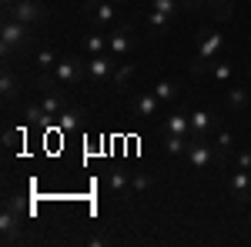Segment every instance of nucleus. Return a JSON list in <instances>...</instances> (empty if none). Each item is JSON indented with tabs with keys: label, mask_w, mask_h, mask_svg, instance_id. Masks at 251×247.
<instances>
[{
	"label": "nucleus",
	"mask_w": 251,
	"mask_h": 247,
	"mask_svg": "<svg viewBox=\"0 0 251 247\" xmlns=\"http://www.w3.org/2000/svg\"><path fill=\"white\" fill-rule=\"evenodd\" d=\"M87 77V60L80 57H60L57 67L50 70V77H44L40 84L47 87V90H54V87H71V84H77Z\"/></svg>",
	"instance_id": "f257e3e1"
},
{
	"label": "nucleus",
	"mask_w": 251,
	"mask_h": 247,
	"mask_svg": "<svg viewBox=\"0 0 251 247\" xmlns=\"http://www.w3.org/2000/svg\"><path fill=\"white\" fill-rule=\"evenodd\" d=\"M221 47H225V37L218 30H201V44H198V54L191 60V74L201 77L204 70H211V60L221 57Z\"/></svg>",
	"instance_id": "f03ea898"
},
{
	"label": "nucleus",
	"mask_w": 251,
	"mask_h": 247,
	"mask_svg": "<svg viewBox=\"0 0 251 247\" xmlns=\"http://www.w3.org/2000/svg\"><path fill=\"white\" fill-rule=\"evenodd\" d=\"M27 40H30V27L27 23H20L14 20L10 14L3 17V30H0V47H3V57H14L17 50L27 47Z\"/></svg>",
	"instance_id": "7ed1b4c3"
},
{
	"label": "nucleus",
	"mask_w": 251,
	"mask_h": 247,
	"mask_svg": "<svg viewBox=\"0 0 251 247\" xmlns=\"http://www.w3.org/2000/svg\"><path fill=\"white\" fill-rule=\"evenodd\" d=\"M20 201H7L0 210V234H3V244H14L20 241Z\"/></svg>",
	"instance_id": "20e7f679"
},
{
	"label": "nucleus",
	"mask_w": 251,
	"mask_h": 247,
	"mask_svg": "<svg viewBox=\"0 0 251 247\" xmlns=\"http://www.w3.org/2000/svg\"><path fill=\"white\" fill-rule=\"evenodd\" d=\"M184 157H188V164H191L194 171H204L211 160H218V147H214L208 137H201V140H191V144H188Z\"/></svg>",
	"instance_id": "39448f33"
},
{
	"label": "nucleus",
	"mask_w": 251,
	"mask_h": 247,
	"mask_svg": "<svg viewBox=\"0 0 251 247\" xmlns=\"http://www.w3.org/2000/svg\"><path fill=\"white\" fill-rule=\"evenodd\" d=\"M117 57L111 54H94V57H87V77L94 80V84H111V77L117 70Z\"/></svg>",
	"instance_id": "423d86ee"
},
{
	"label": "nucleus",
	"mask_w": 251,
	"mask_h": 247,
	"mask_svg": "<svg viewBox=\"0 0 251 247\" xmlns=\"http://www.w3.org/2000/svg\"><path fill=\"white\" fill-rule=\"evenodd\" d=\"M3 14H10L14 20H20V23H27V27H34V23H40L44 20V10H40L37 0H14Z\"/></svg>",
	"instance_id": "0eeeda50"
},
{
	"label": "nucleus",
	"mask_w": 251,
	"mask_h": 247,
	"mask_svg": "<svg viewBox=\"0 0 251 247\" xmlns=\"http://www.w3.org/2000/svg\"><path fill=\"white\" fill-rule=\"evenodd\" d=\"M131 44H134L131 27H114V30L107 34V54H111V57H124V54L131 50Z\"/></svg>",
	"instance_id": "6e6552de"
},
{
	"label": "nucleus",
	"mask_w": 251,
	"mask_h": 247,
	"mask_svg": "<svg viewBox=\"0 0 251 247\" xmlns=\"http://www.w3.org/2000/svg\"><path fill=\"white\" fill-rule=\"evenodd\" d=\"M228 190H231L234 201H251V171H241V167H234L231 180H228Z\"/></svg>",
	"instance_id": "1a4fd4ad"
},
{
	"label": "nucleus",
	"mask_w": 251,
	"mask_h": 247,
	"mask_svg": "<svg viewBox=\"0 0 251 247\" xmlns=\"http://www.w3.org/2000/svg\"><path fill=\"white\" fill-rule=\"evenodd\" d=\"M164 134H181V137H191V114L181 107V111H171L168 120H164Z\"/></svg>",
	"instance_id": "9d476101"
},
{
	"label": "nucleus",
	"mask_w": 251,
	"mask_h": 247,
	"mask_svg": "<svg viewBox=\"0 0 251 247\" xmlns=\"http://www.w3.org/2000/svg\"><path fill=\"white\" fill-rule=\"evenodd\" d=\"M161 111V97L151 90V94H137V100H134V117L137 120H151V117Z\"/></svg>",
	"instance_id": "9b49d317"
},
{
	"label": "nucleus",
	"mask_w": 251,
	"mask_h": 247,
	"mask_svg": "<svg viewBox=\"0 0 251 247\" xmlns=\"http://www.w3.org/2000/svg\"><path fill=\"white\" fill-rule=\"evenodd\" d=\"M214 127V117L208 111H191V140H201L208 137V131Z\"/></svg>",
	"instance_id": "f8f14e48"
},
{
	"label": "nucleus",
	"mask_w": 251,
	"mask_h": 247,
	"mask_svg": "<svg viewBox=\"0 0 251 247\" xmlns=\"http://www.w3.org/2000/svg\"><path fill=\"white\" fill-rule=\"evenodd\" d=\"M57 127H60L64 134L80 131V127H84V107H67V111L57 117Z\"/></svg>",
	"instance_id": "ddd939ff"
},
{
	"label": "nucleus",
	"mask_w": 251,
	"mask_h": 247,
	"mask_svg": "<svg viewBox=\"0 0 251 247\" xmlns=\"http://www.w3.org/2000/svg\"><path fill=\"white\" fill-rule=\"evenodd\" d=\"M40 107H44V114L50 117V120H57V117L64 114V111H67V107H64V97H60V90H57V87H54L50 94H44Z\"/></svg>",
	"instance_id": "4468645a"
},
{
	"label": "nucleus",
	"mask_w": 251,
	"mask_h": 247,
	"mask_svg": "<svg viewBox=\"0 0 251 247\" xmlns=\"http://www.w3.org/2000/svg\"><path fill=\"white\" fill-rule=\"evenodd\" d=\"M17 90H20V80H17V74H14V67L7 64L3 74H0V94H3V100H14Z\"/></svg>",
	"instance_id": "2eb2a0df"
},
{
	"label": "nucleus",
	"mask_w": 251,
	"mask_h": 247,
	"mask_svg": "<svg viewBox=\"0 0 251 247\" xmlns=\"http://www.w3.org/2000/svg\"><path fill=\"white\" fill-rule=\"evenodd\" d=\"M91 17H94V23H100V27L114 23V17H117V3H111V0H100L94 10H91Z\"/></svg>",
	"instance_id": "dca6fc26"
},
{
	"label": "nucleus",
	"mask_w": 251,
	"mask_h": 247,
	"mask_svg": "<svg viewBox=\"0 0 251 247\" xmlns=\"http://www.w3.org/2000/svg\"><path fill=\"white\" fill-rule=\"evenodd\" d=\"M154 94L161 97V104H171L181 97V84H174V80H157L154 84Z\"/></svg>",
	"instance_id": "f3484780"
},
{
	"label": "nucleus",
	"mask_w": 251,
	"mask_h": 247,
	"mask_svg": "<svg viewBox=\"0 0 251 247\" xmlns=\"http://www.w3.org/2000/svg\"><path fill=\"white\" fill-rule=\"evenodd\" d=\"M188 144H191V137H181V134H164V151L171 154V157H181V154L188 151Z\"/></svg>",
	"instance_id": "a211bd4d"
},
{
	"label": "nucleus",
	"mask_w": 251,
	"mask_h": 247,
	"mask_svg": "<svg viewBox=\"0 0 251 247\" xmlns=\"http://www.w3.org/2000/svg\"><path fill=\"white\" fill-rule=\"evenodd\" d=\"M134 77V64H117V70H114V77H111V90L114 94H121L124 90V84Z\"/></svg>",
	"instance_id": "6ab92c4d"
},
{
	"label": "nucleus",
	"mask_w": 251,
	"mask_h": 247,
	"mask_svg": "<svg viewBox=\"0 0 251 247\" xmlns=\"http://www.w3.org/2000/svg\"><path fill=\"white\" fill-rule=\"evenodd\" d=\"M231 74H234V64H231V60H221V57L211 60V77L218 80V84H228Z\"/></svg>",
	"instance_id": "aec40b11"
},
{
	"label": "nucleus",
	"mask_w": 251,
	"mask_h": 247,
	"mask_svg": "<svg viewBox=\"0 0 251 247\" xmlns=\"http://www.w3.org/2000/svg\"><path fill=\"white\" fill-rule=\"evenodd\" d=\"M107 187H111V194L124 197V194H127V174H121V171H107Z\"/></svg>",
	"instance_id": "412c9836"
},
{
	"label": "nucleus",
	"mask_w": 251,
	"mask_h": 247,
	"mask_svg": "<svg viewBox=\"0 0 251 247\" xmlns=\"http://www.w3.org/2000/svg\"><path fill=\"white\" fill-rule=\"evenodd\" d=\"M84 47H87L91 57H94V54H107V37H104V34H91V37L84 40Z\"/></svg>",
	"instance_id": "4be33fe9"
},
{
	"label": "nucleus",
	"mask_w": 251,
	"mask_h": 247,
	"mask_svg": "<svg viewBox=\"0 0 251 247\" xmlns=\"http://www.w3.org/2000/svg\"><path fill=\"white\" fill-rule=\"evenodd\" d=\"M208 7H211V14H214L218 20H228V17H231L234 0H208Z\"/></svg>",
	"instance_id": "5701e85b"
},
{
	"label": "nucleus",
	"mask_w": 251,
	"mask_h": 247,
	"mask_svg": "<svg viewBox=\"0 0 251 247\" xmlns=\"http://www.w3.org/2000/svg\"><path fill=\"white\" fill-rule=\"evenodd\" d=\"M171 20L168 14H161V10H151V17H148V23H151V30H157V34H164L168 27H171Z\"/></svg>",
	"instance_id": "b1692460"
},
{
	"label": "nucleus",
	"mask_w": 251,
	"mask_h": 247,
	"mask_svg": "<svg viewBox=\"0 0 251 247\" xmlns=\"http://www.w3.org/2000/svg\"><path fill=\"white\" fill-rule=\"evenodd\" d=\"M151 7L161 10V14H168V17H177L181 14V0H151Z\"/></svg>",
	"instance_id": "393cba45"
},
{
	"label": "nucleus",
	"mask_w": 251,
	"mask_h": 247,
	"mask_svg": "<svg viewBox=\"0 0 251 247\" xmlns=\"http://www.w3.org/2000/svg\"><path fill=\"white\" fill-rule=\"evenodd\" d=\"M234 144V134L231 131H218V137H214V147H218V157H225V154L231 151Z\"/></svg>",
	"instance_id": "a878e982"
},
{
	"label": "nucleus",
	"mask_w": 251,
	"mask_h": 247,
	"mask_svg": "<svg viewBox=\"0 0 251 247\" xmlns=\"http://www.w3.org/2000/svg\"><path fill=\"white\" fill-rule=\"evenodd\" d=\"M228 107H234V111L248 107V90H241V87H231V90H228Z\"/></svg>",
	"instance_id": "bb28decb"
},
{
	"label": "nucleus",
	"mask_w": 251,
	"mask_h": 247,
	"mask_svg": "<svg viewBox=\"0 0 251 247\" xmlns=\"http://www.w3.org/2000/svg\"><path fill=\"white\" fill-rule=\"evenodd\" d=\"M57 54H54V50H40L37 54V67H44V70H54V67H57Z\"/></svg>",
	"instance_id": "cd10ccee"
},
{
	"label": "nucleus",
	"mask_w": 251,
	"mask_h": 247,
	"mask_svg": "<svg viewBox=\"0 0 251 247\" xmlns=\"http://www.w3.org/2000/svg\"><path fill=\"white\" fill-rule=\"evenodd\" d=\"M131 187H134V190H148V187H151V177H148V174H141V177L131 180Z\"/></svg>",
	"instance_id": "c85d7f7f"
},
{
	"label": "nucleus",
	"mask_w": 251,
	"mask_h": 247,
	"mask_svg": "<svg viewBox=\"0 0 251 247\" xmlns=\"http://www.w3.org/2000/svg\"><path fill=\"white\" fill-rule=\"evenodd\" d=\"M238 167H241V171H251V151L238 154Z\"/></svg>",
	"instance_id": "c756f323"
},
{
	"label": "nucleus",
	"mask_w": 251,
	"mask_h": 247,
	"mask_svg": "<svg viewBox=\"0 0 251 247\" xmlns=\"http://www.w3.org/2000/svg\"><path fill=\"white\" fill-rule=\"evenodd\" d=\"M208 0H181V7H188V10H198V7H204Z\"/></svg>",
	"instance_id": "7c9ffc66"
},
{
	"label": "nucleus",
	"mask_w": 251,
	"mask_h": 247,
	"mask_svg": "<svg viewBox=\"0 0 251 247\" xmlns=\"http://www.w3.org/2000/svg\"><path fill=\"white\" fill-rule=\"evenodd\" d=\"M97 3H100V0H84V10H94Z\"/></svg>",
	"instance_id": "2f4dec72"
},
{
	"label": "nucleus",
	"mask_w": 251,
	"mask_h": 247,
	"mask_svg": "<svg viewBox=\"0 0 251 247\" xmlns=\"http://www.w3.org/2000/svg\"><path fill=\"white\" fill-rule=\"evenodd\" d=\"M111 3H124V0H111Z\"/></svg>",
	"instance_id": "473e14b6"
}]
</instances>
